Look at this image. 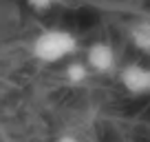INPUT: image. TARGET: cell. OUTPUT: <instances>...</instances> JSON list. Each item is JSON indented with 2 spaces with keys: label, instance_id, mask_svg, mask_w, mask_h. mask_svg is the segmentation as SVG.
<instances>
[{
  "label": "cell",
  "instance_id": "6da1fadb",
  "mask_svg": "<svg viewBox=\"0 0 150 142\" xmlns=\"http://www.w3.org/2000/svg\"><path fill=\"white\" fill-rule=\"evenodd\" d=\"M77 51V38L75 33L62 27H49L42 29L33 38L31 53L38 62L44 65H57V62L71 58Z\"/></svg>",
  "mask_w": 150,
  "mask_h": 142
},
{
  "label": "cell",
  "instance_id": "7a4b0ae2",
  "mask_svg": "<svg viewBox=\"0 0 150 142\" xmlns=\"http://www.w3.org/2000/svg\"><path fill=\"white\" fill-rule=\"evenodd\" d=\"M119 85L124 91L130 95H150V67L141 65V62H130V65L119 69Z\"/></svg>",
  "mask_w": 150,
  "mask_h": 142
},
{
  "label": "cell",
  "instance_id": "3957f363",
  "mask_svg": "<svg viewBox=\"0 0 150 142\" xmlns=\"http://www.w3.org/2000/svg\"><path fill=\"white\" fill-rule=\"evenodd\" d=\"M86 65H88L91 73H97V76H108L117 69V53L115 47L110 42H104L97 40L86 49Z\"/></svg>",
  "mask_w": 150,
  "mask_h": 142
},
{
  "label": "cell",
  "instance_id": "277c9868",
  "mask_svg": "<svg viewBox=\"0 0 150 142\" xmlns=\"http://www.w3.org/2000/svg\"><path fill=\"white\" fill-rule=\"evenodd\" d=\"M130 42L135 49L144 53H150V20H137L135 24H130Z\"/></svg>",
  "mask_w": 150,
  "mask_h": 142
},
{
  "label": "cell",
  "instance_id": "5b68a950",
  "mask_svg": "<svg viewBox=\"0 0 150 142\" xmlns=\"http://www.w3.org/2000/svg\"><path fill=\"white\" fill-rule=\"evenodd\" d=\"M64 76H66V80H69V85L77 87V85H84V82L88 80L91 69H88V65H86V60H71L69 65H66V69H64Z\"/></svg>",
  "mask_w": 150,
  "mask_h": 142
},
{
  "label": "cell",
  "instance_id": "8992f818",
  "mask_svg": "<svg viewBox=\"0 0 150 142\" xmlns=\"http://www.w3.org/2000/svg\"><path fill=\"white\" fill-rule=\"evenodd\" d=\"M55 2L57 0H27V5L31 7L33 11H47V9H51Z\"/></svg>",
  "mask_w": 150,
  "mask_h": 142
},
{
  "label": "cell",
  "instance_id": "52a82bcc",
  "mask_svg": "<svg viewBox=\"0 0 150 142\" xmlns=\"http://www.w3.org/2000/svg\"><path fill=\"white\" fill-rule=\"evenodd\" d=\"M55 142H82L80 138H75V136H69V133H64V136H60Z\"/></svg>",
  "mask_w": 150,
  "mask_h": 142
}]
</instances>
